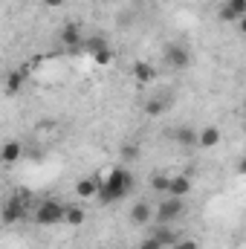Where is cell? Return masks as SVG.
Listing matches in <instances>:
<instances>
[{"mask_svg": "<svg viewBox=\"0 0 246 249\" xmlns=\"http://www.w3.org/2000/svg\"><path fill=\"white\" fill-rule=\"evenodd\" d=\"M171 136H174L177 145H183V148H197V127H191V124H180Z\"/></svg>", "mask_w": 246, "mask_h": 249, "instance_id": "13", "label": "cell"}, {"mask_svg": "<svg viewBox=\"0 0 246 249\" xmlns=\"http://www.w3.org/2000/svg\"><path fill=\"white\" fill-rule=\"evenodd\" d=\"M165 194H168V197H185V194H191V177H188V174H174V177H168Z\"/></svg>", "mask_w": 246, "mask_h": 249, "instance_id": "8", "label": "cell"}, {"mask_svg": "<svg viewBox=\"0 0 246 249\" xmlns=\"http://www.w3.org/2000/svg\"><path fill=\"white\" fill-rule=\"evenodd\" d=\"M20 87H23V72H9V78H6V93L12 96V93H20Z\"/></svg>", "mask_w": 246, "mask_h": 249, "instance_id": "17", "label": "cell"}, {"mask_svg": "<svg viewBox=\"0 0 246 249\" xmlns=\"http://www.w3.org/2000/svg\"><path fill=\"white\" fill-rule=\"evenodd\" d=\"M151 235H154L162 247H174V244L180 241V232H177L171 223H157V226L151 229Z\"/></svg>", "mask_w": 246, "mask_h": 249, "instance_id": "9", "label": "cell"}, {"mask_svg": "<svg viewBox=\"0 0 246 249\" xmlns=\"http://www.w3.org/2000/svg\"><path fill=\"white\" fill-rule=\"evenodd\" d=\"M44 6H47V9H61L64 0H44Z\"/></svg>", "mask_w": 246, "mask_h": 249, "instance_id": "26", "label": "cell"}, {"mask_svg": "<svg viewBox=\"0 0 246 249\" xmlns=\"http://www.w3.org/2000/svg\"><path fill=\"white\" fill-rule=\"evenodd\" d=\"M93 58H96V64H110V61H113V50H110V47H105V50H99Z\"/></svg>", "mask_w": 246, "mask_h": 249, "instance_id": "21", "label": "cell"}, {"mask_svg": "<svg viewBox=\"0 0 246 249\" xmlns=\"http://www.w3.org/2000/svg\"><path fill=\"white\" fill-rule=\"evenodd\" d=\"M0 217H3V223H20V220H26V206H23L20 194H12V197L3 203Z\"/></svg>", "mask_w": 246, "mask_h": 249, "instance_id": "4", "label": "cell"}, {"mask_svg": "<svg viewBox=\"0 0 246 249\" xmlns=\"http://www.w3.org/2000/svg\"><path fill=\"white\" fill-rule=\"evenodd\" d=\"M64 206L61 200H53V197H47V200H41L38 206H35V212H32V220L38 223V226H58L64 223Z\"/></svg>", "mask_w": 246, "mask_h": 249, "instance_id": "2", "label": "cell"}, {"mask_svg": "<svg viewBox=\"0 0 246 249\" xmlns=\"http://www.w3.org/2000/svg\"><path fill=\"white\" fill-rule=\"evenodd\" d=\"M84 220H87V214H84L81 206H67L64 209V223L67 226H84Z\"/></svg>", "mask_w": 246, "mask_h": 249, "instance_id": "15", "label": "cell"}, {"mask_svg": "<svg viewBox=\"0 0 246 249\" xmlns=\"http://www.w3.org/2000/svg\"><path fill=\"white\" fill-rule=\"evenodd\" d=\"M133 171H127L124 165H116V168H110L105 177H99V194H96V200L99 203H119L124 200L130 191H133Z\"/></svg>", "mask_w": 246, "mask_h": 249, "instance_id": "1", "label": "cell"}, {"mask_svg": "<svg viewBox=\"0 0 246 249\" xmlns=\"http://www.w3.org/2000/svg\"><path fill=\"white\" fill-rule=\"evenodd\" d=\"M122 157L124 160H136V157H139V148H136V145H124Z\"/></svg>", "mask_w": 246, "mask_h": 249, "instance_id": "25", "label": "cell"}, {"mask_svg": "<svg viewBox=\"0 0 246 249\" xmlns=\"http://www.w3.org/2000/svg\"><path fill=\"white\" fill-rule=\"evenodd\" d=\"M58 41H61V47H67V50H78L81 41H84V32H81L78 23H64L61 32H58Z\"/></svg>", "mask_w": 246, "mask_h": 249, "instance_id": "6", "label": "cell"}, {"mask_svg": "<svg viewBox=\"0 0 246 249\" xmlns=\"http://www.w3.org/2000/svg\"><path fill=\"white\" fill-rule=\"evenodd\" d=\"M223 6H226L238 20H244V18H246V0H226Z\"/></svg>", "mask_w": 246, "mask_h": 249, "instance_id": "19", "label": "cell"}, {"mask_svg": "<svg viewBox=\"0 0 246 249\" xmlns=\"http://www.w3.org/2000/svg\"><path fill=\"white\" fill-rule=\"evenodd\" d=\"M217 18H220L223 23H232V20H238V18H235V15H232V12L226 9V6H220V12H217Z\"/></svg>", "mask_w": 246, "mask_h": 249, "instance_id": "24", "label": "cell"}, {"mask_svg": "<svg viewBox=\"0 0 246 249\" xmlns=\"http://www.w3.org/2000/svg\"><path fill=\"white\" fill-rule=\"evenodd\" d=\"M105 47H107V41H105V38H99V35H93V38H84V41H81V50H84L87 55H96V53H99V50H105Z\"/></svg>", "mask_w": 246, "mask_h": 249, "instance_id": "16", "label": "cell"}, {"mask_svg": "<svg viewBox=\"0 0 246 249\" xmlns=\"http://www.w3.org/2000/svg\"><path fill=\"white\" fill-rule=\"evenodd\" d=\"M130 223H133V226H148V223H154V206H151L148 200L133 203V206H130Z\"/></svg>", "mask_w": 246, "mask_h": 249, "instance_id": "7", "label": "cell"}, {"mask_svg": "<svg viewBox=\"0 0 246 249\" xmlns=\"http://www.w3.org/2000/svg\"><path fill=\"white\" fill-rule=\"evenodd\" d=\"M220 139H223V133H220V127H217V124H203V127L197 130V148H203V151L217 148V145H220Z\"/></svg>", "mask_w": 246, "mask_h": 249, "instance_id": "5", "label": "cell"}, {"mask_svg": "<svg viewBox=\"0 0 246 249\" xmlns=\"http://www.w3.org/2000/svg\"><path fill=\"white\" fill-rule=\"evenodd\" d=\"M165 61L171 64L174 70H185V67L191 64V55H188L185 47H174V44H171V47L165 50Z\"/></svg>", "mask_w": 246, "mask_h": 249, "instance_id": "10", "label": "cell"}, {"mask_svg": "<svg viewBox=\"0 0 246 249\" xmlns=\"http://www.w3.org/2000/svg\"><path fill=\"white\" fill-rule=\"evenodd\" d=\"M162 110H165V102H159V99H151V102L145 105V113H148V116H159Z\"/></svg>", "mask_w": 246, "mask_h": 249, "instance_id": "20", "label": "cell"}, {"mask_svg": "<svg viewBox=\"0 0 246 249\" xmlns=\"http://www.w3.org/2000/svg\"><path fill=\"white\" fill-rule=\"evenodd\" d=\"M151 188H154L157 194H165V188H168V174H162V171L151 174Z\"/></svg>", "mask_w": 246, "mask_h": 249, "instance_id": "18", "label": "cell"}, {"mask_svg": "<svg viewBox=\"0 0 246 249\" xmlns=\"http://www.w3.org/2000/svg\"><path fill=\"white\" fill-rule=\"evenodd\" d=\"M185 214V197H162L159 203H157V209H154V220L157 223H174L177 217H183Z\"/></svg>", "mask_w": 246, "mask_h": 249, "instance_id": "3", "label": "cell"}, {"mask_svg": "<svg viewBox=\"0 0 246 249\" xmlns=\"http://www.w3.org/2000/svg\"><path fill=\"white\" fill-rule=\"evenodd\" d=\"M133 78L139 81V84H151L154 78H157V67L148 61H136L133 64Z\"/></svg>", "mask_w": 246, "mask_h": 249, "instance_id": "14", "label": "cell"}, {"mask_svg": "<svg viewBox=\"0 0 246 249\" xmlns=\"http://www.w3.org/2000/svg\"><path fill=\"white\" fill-rule=\"evenodd\" d=\"M96 194H99V177H81V180L75 183V197L93 200Z\"/></svg>", "mask_w": 246, "mask_h": 249, "instance_id": "11", "label": "cell"}, {"mask_svg": "<svg viewBox=\"0 0 246 249\" xmlns=\"http://www.w3.org/2000/svg\"><path fill=\"white\" fill-rule=\"evenodd\" d=\"M139 249H165V247H162V244H159V241H157L154 235H148V238H145V241L139 244Z\"/></svg>", "mask_w": 246, "mask_h": 249, "instance_id": "22", "label": "cell"}, {"mask_svg": "<svg viewBox=\"0 0 246 249\" xmlns=\"http://www.w3.org/2000/svg\"><path fill=\"white\" fill-rule=\"evenodd\" d=\"M20 157H23V145H20L18 139H9V142L0 145V160H3V162L12 165V162H18Z\"/></svg>", "mask_w": 246, "mask_h": 249, "instance_id": "12", "label": "cell"}, {"mask_svg": "<svg viewBox=\"0 0 246 249\" xmlns=\"http://www.w3.org/2000/svg\"><path fill=\"white\" fill-rule=\"evenodd\" d=\"M171 249H200V244H197V241H188V238H180Z\"/></svg>", "mask_w": 246, "mask_h": 249, "instance_id": "23", "label": "cell"}]
</instances>
